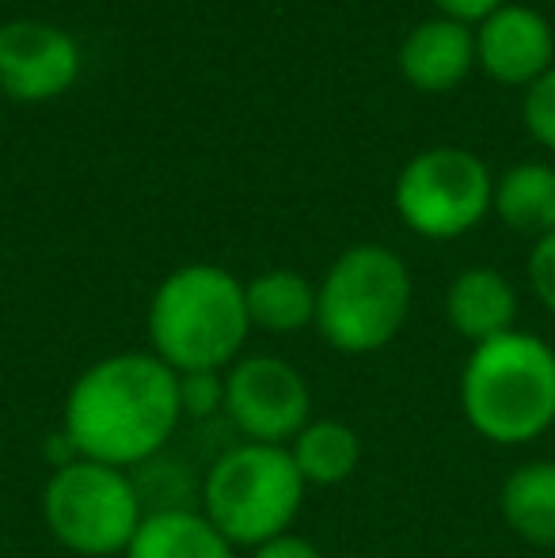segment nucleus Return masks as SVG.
<instances>
[{"label":"nucleus","mask_w":555,"mask_h":558,"mask_svg":"<svg viewBox=\"0 0 555 558\" xmlns=\"http://www.w3.org/2000/svg\"><path fill=\"white\" fill-rule=\"evenodd\" d=\"M475 65V31L457 20H422L400 46V73L415 92H453Z\"/></svg>","instance_id":"obj_11"},{"label":"nucleus","mask_w":555,"mask_h":558,"mask_svg":"<svg viewBox=\"0 0 555 558\" xmlns=\"http://www.w3.org/2000/svg\"><path fill=\"white\" fill-rule=\"evenodd\" d=\"M460 411L475 437L498 448L541 441L555 426V350L533 331L472 345L460 368Z\"/></svg>","instance_id":"obj_3"},{"label":"nucleus","mask_w":555,"mask_h":558,"mask_svg":"<svg viewBox=\"0 0 555 558\" xmlns=\"http://www.w3.org/2000/svg\"><path fill=\"white\" fill-rule=\"evenodd\" d=\"M506 0H434V8L445 15V20H457V23H483L491 12H498Z\"/></svg>","instance_id":"obj_22"},{"label":"nucleus","mask_w":555,"mask_h":558,"mask_svg":"<svg viewBox=\"0 0 555 558\" xmlns=\"http://www.w3.org/2000/svg\"><path fill=\"white\" fill-rule=\"evenodd\" d=\"M445 324L464 342L480 345L514 331L518 324V289L503 270L468 266L445 289Z\"/></svg>","instance_id":"obj_12"},{"label":"nucleus","mask_w":555,"mask_h":558,"mask_svg":"<svg viewBox=\"0 0 555 558\" xmlns=\"http://www.w3.org/2000/svg\"><path fill=\"white\" fill-rule=\"evenodd\" d=\"M179 376L156 353L130 350L88 365L61 407V434L81 460L137 471L176 437Z\"/></svg>","instance_id":"obj_1"},{"label":"nucleus","mask_w":555,"mask_h":558,"mask_svg":"<svg viewBox=\"0 0 555 558\" xmlns=\"http://www.w3.org/2000/svg\"><path fill=\"white\" fill-rule=\"evenodd\" d=\"M491 209L510 232L541 240L555 232V168L548 163H514L495 179Z\"/></svg>","instance_id":"obj_15"},{"label":"nucleus","mask_w":555,"mask_h":558,"mask_svg":"<svg viewBox=\"0 0 555 558\" xmlns=\"http://www.w3.org/2000/svg\"><path fill=\"white\" fill-rule=\"evenodd\" d=\"M244 301L252 327L267 335H297L316 324V286L297 270H263L244 281Z\"/></svg>","instance_id":"obj_16"},{"label":"nucleus","mask_w":555,"mask_h":558,"mask_svg":"<svg viewBox=\"0 0 555 558\" xmlns=\"http://www.w3.org/2000/svg\"><path fill=\"white\" fill-rule=\"evenodd\" d=\"M339 558H365V555H339Z\"/></svg>","instance_id":"obj_23"},{"label":"nucleus","mask_w":555,"mask_h":558,"mask_svg":"<svg viewBox=\"0 0 555 558\" xmlns=\"http://www.w3.org/2000/svg\"><path fill=\"white\" fill-rule=\"evenodd\" d=\"M555 35L552 23L536 8L510 4L506 0L498 12L475 27V65L506 88H529L536 76L552 69Z\"/></svg>","instance_id":"obj_10"},{"label":"nucleus","mask_w":555,"mask_h":558,"mask_svg":"<svg viewBox=\"0 0 555 558\" xmlns=\"http://www.w3.org/2000/svg\"><path fill=\"white\" fill-rule=\"evenodd\" d=\"M289 456L304 486H339L362 463V437L339 418H312L289 441Z\"/></svg>","instance_id":"obj_17"},{"label":"nucleus","mask_w":555,"mask_h":558,"mask_svg":"<svg viewBox=\"0 0 555 558\" xmlns=\"http://www.w3.org/2000/svg\"><path fill=\"white\" fill-rule=\"evenodd\" d=\"M179 411L183 418L202 422L225 411V373H183L179 376Z\"/></svg>","instance_id":"obj_18"},{"label":"nucleus","mask_w":555,"mask_h":558,"mask_svg":"<svg viewBox=\"0 0 555 558\" xmlns=\"http://www.w3.org/2000/svg\"><path fill=\"white\" fill-rule=\"evenodd\" d=\"M503 524L529 547H555V460H529L498 486Z\"/></svg>","instance_id":"obj_14"},{"label":"nucleus","mask_w":555,"mask_h":558,"mask_svg":"<svg viewBox=\"0 0 555 558\" xmlns=\"http://www.w3.org/2000/svg\"><path fill=\"white\" fill-rule=\"evenodd\" d=\"M304 490L289 448L240 441L206 468L198 509L232 547H260L293 532Z\"/></svg>","instance_id":"obj_5"},{"label":"nucleus","mask_w":555,"mask_h":558,"mask_svg":"<svg viewBox=\"0 0 555 558\" xmlns=\"http://www.w3.org/2000/svg\"><path fill=\"white\" fill-rule=\"evenodd\" d=\"M225 414L244 441L289 448L312 422V388L293 361L248 353L225 368Z\"/></svg>","instance_id":"obj_8"},{"label":"nucleus","mask_w":555,"mask_h":558,"mask_svg":"<svg viewBox=\"0 0 555 558\" xmlns=\"http://www.w3.org/2000/svg\"><path fill=\"white\" fill-rule=\"evenodd\" d=\"M43 521L53 544L81 558L126 555L130 539L145 521L134 471L107 468L96 460H73L53 468L43 486Z\"/></svg>","instance_id":"obj_6"},{"label":"nucleus","mask_w":555,"mask_h":558,"mask_svg":"<svg viewBox=\"0 0 555 558\" xmlns=\"http://www.w3.org/2000/svg\"><path fill=\"white\" fill-rule=\"evenodd\" d=\"M126 558H237V547L206 521L202 509L160 506L145 509Z\"/></svg>","instance_id":"obj_13"},{"label":"nucleus","mask_w":555,"mask_h":558,"mask_svg":"<svg viewBox=\"0 0 555 558\" xmlns=\"http://www.w3.org/2000/svg\"><path fill=\"white\" fill-rule=\"evenodd\" d=\"M252 558H327L319 551L312 539L297 536V532H286V536H275L267 539V544L252 547Z\"/></svg>","instance_id":"obj_21"},{"label":"nucleus","mask_w":555,"mask_h":558,"mask_svg":"<svg viewBox=\"0 0 555 558\" xmlns=\"http://www.w3.org/2000/svg\"><path fill=\"white\" fill-rule=\"evenodd\" d=\"M529 286L536 301L555 316V232L541 235L529 251Z\"/></svg>","instance_id":"obj_20"},{"label":"nucleus","mask_w":555,"mask_h":558,"mask_svg":"<svg viewBox=\"0 0 555 558\" xmlns=\"http://www.w3.org/2000/svg\"><path fill=\"white\" fill-rule=\"evenodd\" d=\"M411 270L385 243L347 247L316 286V331L335 353L365 357L396 342L411 316Z\"/></svg>","instance_id":"obj_4"},{"label":"nucleus","mask_w":555,"mask_h":558,"mask_svg":"<svg viewBox=\"0 0 555 558\" xmlns=\"http://www.w3.org/2000/svg\"><path fill=\"white\" fill-rule=\"evenodd\" d=\"M148 353L176 376L225 373L252 335L244 281L214 263H186L153 289L145 316Z\"/></svg>","instance_id":"obj_2"},{"label":"nucleus","mask_w":555,"mask_h":558,"mask_svg":"<svg viewBox=\"0 0 555 558\" xmlns=\"http://www.w3.org/2000/svg\"><path fill=\"white\" fill-rule=\"evenodd\" d=\"M521 118H526V130L533 133V141L555 153V65L526 88Z\"/></svg>","instance_id":"obj_19"},{"label":"nucleus","mask_w":555,"mask_h":558,"mask_svg":"<svg viewBox=\"0 0 555 558\" xmlns=\"http://www.w3.org/2000/svg\"><path fill=\"white\" fill-rule=\"evenodd\" d=\"M81 76V46L46 20L0 23V96L46 104L65 96Z\"/></svg>","instance_id":"obj_9"},{"label":"nucleus","mask_w":555,"mask_h":558,"mask_svg":"<svg viewBox=\"0 0 555 558\" xmlns=\"http://www.w3.org/2000/svg\"><path fill=\"white\" fill-rule=\"evenodd\" d=\"M487 163L468 148H426L396 179V214L422 240L449 243L468 235L491 214Z\"/></svg>","instance_id":"obj_7"}]
</instances>
